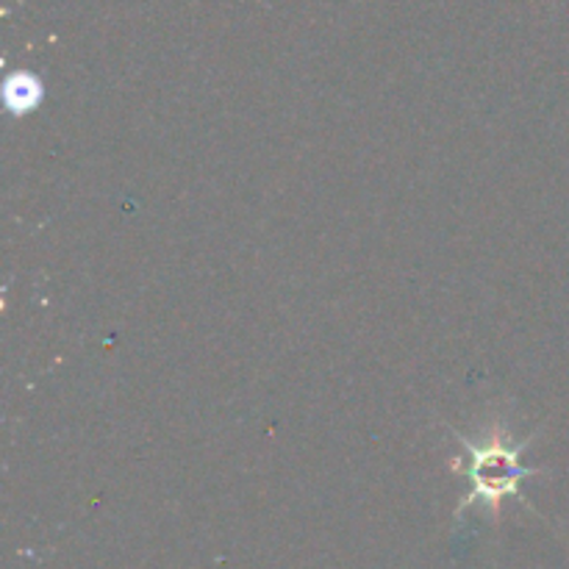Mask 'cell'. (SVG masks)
Wrapping results in <instances>:
<instances>
[{
    "mask_svg": "<svg viewBox=\"0 0 569 569\" xmlns=\"http://www.w3.org/2000/svg\"><path fill=\"white\" fill-rule=\"evenodd\" d=\"M467 467L465 476L472 481L470 500L483 498L498 509L500 500L517 492L522 478L533 476V470L522 467L520 453L526 445H515L506 433L492 431L481 445L465 442Z\"/></svg>",
    "mask_w": 569,
    "mask_h": 569,
    "instance_id": "cell-1",
    "label": "cell"
},
{
    "mask_svg": "<svg viewBox=\"0 0 569 569\" xmlns=\"http://www.w3.org/2000/svg\"><path fill=\"white\" fill-rule=\"evenodd\" d=\"M6 98H9V106L14 111L33 109V103H37V98H39L37 81H33V78H28V76L11 78L9 87H6Z\"/></svg>",
    "mask_w": 569,
    "mask_h": 569,
    "instance_id": "cell-2",
    "label": "cell"
}]
</instances>
